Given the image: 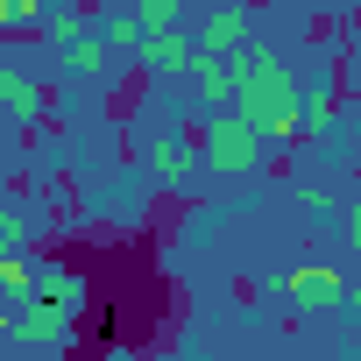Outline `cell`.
<instances>
[{
    "mask_svg": "<svg viewBox=\"0 0 361 361\" xmlns=\"http://www.w3.org/2000/svg\"><path fill=\"white\" fill-rule=\"evenodd\" d=\"M185 78H192V92H199L206 106H227V99H234V57H220V50H206V43H192Z\"/></svg>",
    "mask_w": 361,
    "mask_h": 361,
    "instance_id": "6",
    "label": "cell"
},
{
    "mask_svg": "<svg viewBox=\"0 0 361 361\" xmlns=\"http://www.w3.org/2000/svg\"><path fill=\"white\" fill-rule=\"evenodd\" d=\"M128 8H135L142 22H185V8H192V0H128Z\"/></svg>",
    "mask_w": 361,
    "mask_h": 361,
    "instance_id": "14",
    "label": "cell"
},
{
    "mask_svg": "<svg viewBox=\"0 0 361 361\" xmlns=\"http://www.w3.org/2000/svg\"><path fill=\"white\" fill-rule=\"evenodd\" d=\"M142 29H149V22H142L135 8H106V29H99V36H106V50H121V57H135V43H142Z\"/></svg>",
    "mask_w": 361,
    "mask_h": 361,
    "instance_id": "12",
    "label": "cell"
},
{
    "mask_svg": "<svg viewBox=\"0 0 361 361\" xmlns=\"http://www.w3.org/2000/svg\"><path fill=\"white\" fill-rule=\"evenodd\" d=\"M22 241H29V220L0 206V248H22Z\"/></svg>",
    "mask_w": 361,
    "mask_h": 361,
    "instance_id": "15",
    "label": "cell"
},
{
    "mask_svg": "<svg viewBox=\"0 0 361 361\" xmlns=\"http://www.w3.org/2000/svg\"><path fill=\"white\" fill-rule=\"evenodd\" d=\"M50 36H57V50H64V64H71V71H85V78H99V71H106V36H92V22L64 15V22H50Z\"/></svg>",
    "mask_w": 361,
    "mask_h": 361,
    "instance_id": "5",
    "label": "cell"
},
{
    "mask_svg": "<svg viewBox=\"0 0 361 361\" xmlns=\"http://www.w3.org/2000/svg\"><path fill=\"white\" fill-rule=\"evenodd\" d=\"M283 298L305 305V312H326V305H347V276H340L333 262H298V269L283 276Z\"/></svg>",
    "mask_w": 361,
    "mask_h": 361,
    "instance_id": "4",
    "label": "cell"
},
{
    "mask_svg": "<svg viewBox=\"0 0 361 361\" xmlns=\"http://www.w3.org/2000/svg\"><path fill=\"white\" fill-rule=\"evenodd\" d=\"M333 106H340V85L333 78H312V99L298 106V142H319L326 121H333Z\"/></svg>",
    "mask_w": 361,
    "mask_h": 361,
    "instance_id": "11",
    "label": "cell"
},
{
    "mask_svg": "<svg viewBox=\"0 0 361 361\" xmlns=\"http://www.w3.org/2000/svg\"><path fill=\"white\" fill-rule=\"evenodd\" d=\"M192 142H199V156H206L220 177H248V170L262 163V149H269V142H262V128H255L248 114H234V106H227L220 121H206Z\"/></svg>",
    "mask_w": 361,
    "mask_h": 361,
    "instance_id": "2",
    "label": "cell"
},
{
    "mask_svg": "<svg viewBox=\"0 0 361 361\" xmlns=\"http://www.w3.org/2000/svg\"><path fill=\"white\" fill-rule=\"evenodd\" d=\"M0 106H8L15 121H43V106H50V92H43L36 78H22V71H0Z\"/></svg>",
    "mask_w": 361,
    "mask_h": 361,
    "instance_id": "8",
    "label": "cell"
},
{
    "mask_svg": "<svg viewBox=\"0 0 361 361\" xmlns=\"http://www.w3.org/2000/svg\"><path fill=\"white\" fill-rule=\"evenodd\" d=\"M106 8H128V0H106Z\"/></svg>",
    "mask_w": 361,
    "mask_h": 361,
    "instance_id": "16",
    "label": "cell"
},
{
    "mask_svg": "<svg viewBox=\"0 0 361 361\" xmlns=\"http://www.w3.org/2000/svg\"><path fill=\"white\" fill-rule=\"evenodd\" d=\"M185 57H192V36L177 29V22H149L142 43H135V64H142L149 78H177V71H185Z\"/></svg>",
    "mask_w": 361,
    "mask_h": 361,
    "instance_id": "3",
    "label": "cell"
},
{
    "mask_svg": "<svg viewBox=\"0 0 361 361\" xmlns=\"http://www.w3.org/2000/svg\"><path fill=\"white\" fill-rule=\"evenodd\" d=\"M50 0H0V29H36Z\"/></svg>",
    "mask_w": 361,
    "mask_h": 361,
    "instance_id": "13",
    "label": "cell"
},
{
    "mask_svg": "<svg viewBox=\"0 0 361 361\" xmlns=\"http://www.w3.org/2000/svg\"><path fill=\"white\" fill-rule=\"evenodd\" d=\"M71 319H78V312H64V305H50V298H22V312H8V326H15L22 340H36V347H57V340L71 333Z\"/></svg>",
    "mask_w": 361,
    "mask_h": 361,
    "instance_id": "7",
    "label": "cell"
},
{
    "mask_svg": "<svg viewBox=\"0 0 361 361\" xmlns=\"http://www.w3.org/2000/svg\"><path fill=\"white\" fill-rule=\"evenodd\" d=\"M149 177H156V185H185V177H192V142L185 135H163L149 149Z\"/></svg>",
    "mask_w": 361,
    "mask_h": 361,
    "instance_id": "9",
    "label": "cell"
},
{
    "mask_svg": "<svg viewBox=\"0 0 361 361\" xmlns=\"http://www.w3.org/2000/svg\"><path fill=\"white\" fill-rule=\"evenodd\" d=\"M234 114L262 128V142H298V78L283 71L276 50H234Z\"/></svg>",
    "mask_w": 361,
    "mask_h": 361,
    "instance_id": "1",
    "label": "cell"
},
{
    "mask_svg": "<svg viewBox=\"0 0 361 361\" xmlns=\"http://www.w3.org/2000/svg\"><path fill=\"white\" fill-rule=\"evenodd\" d=\"M199 43H206V50H220V57H234V50L248 43V8H213Z\"/></svg>",
    "mask_w": 361,
    "mask_h": 361,
    "instance_id": "10",
    "label": "cell"
}]
</instances>
